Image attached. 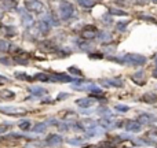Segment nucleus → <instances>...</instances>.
Masks as SVG:
<instances>
[{
	"instance_id": "nucleus-10",
	"label": "nucleus",
	"mask_w": 157,
	"mask_h": 148,
	"mask_svg": "<svg viewBox=\"0 0 157 148\" xmlns=\"http://www.w3.org/2000/svg\"><path fill=\"white\" fill-rule=\"evenodd\" d=\"M142 100H145L146 103H154V101H157V95H154V93H146L142 97Z\"/></svg>"
},
{
	"instance_id": "nucleus-6",
	"label": "nucleus",
	"mask_w": 157,
	"mask_h": 148,
	"mask_svg": "<svg viewBox=\"0 0 157 148\" xmlns=\"http://www.w3.org/2000/svg\"><path fill=\"white\" fill-rule=\"evenodd\" d=\"M61 10H62V13H64V18H68V17H70V14H72V6L69 4V3H64V4L61 6Z\"/></svg>"
},
{
	"instance_id": "nucleus-4",
	"label": "nucleus",
	"mask_w": 157,
	"mask_h": 148,
	"mask_svg": "<svg viewBox=\"0 0 157 148\" xmlns=\"http://www.w3.org/2000/svg\"><path fill=\"white\" fill-rule=\"evenodd\" d=\"M47 144H50V145H58V144L62 143V137L59 136V134H51V136H48L47 137Z\"/></svg>"
},
{
	"instance_id": "nucleus-13",
	"label": "nucleus",
	"mask_w": 157,
	"mask_h": 148,
	"mask_svg": "<svg viewBox=\"0 0 157 148\" xmlns=\"http://www.w3.org/2000/svg\"><path fill=\"white\" fill-rule=\"evenodd\" d=\"M102 84L103 85H114V86H121L123 85V82L118 81V80H116V81H103Z\"/></svg>"
},
{
	"instance_id": "nucleus-17",
	"label": "nucleus",
	"mask_w": 157,
	"mask_h": 148,
	"mask_svg": "<svg viewBox=\"0 0 157 148\" xmlns=\"http://www.w3.org/2000/svg\"><path fill=\"white\" fill-rule=\"evenodd\" d=\"M69 143L70 144H81L83 143V139H72V140H69Z\"/></svg>"
},
{
	"instance_id": "nucleus-11",
	"label": "nucleus",
	"mask_w": 157,
	"mask_h": 148,
	"mask_svg": "<svg viewBox=\"0 0 157 148\" xmlns=\"http://www.w3.org/2000/svg\"><path fill=\"white\" fill-rule=\"evenodd\" d=\"M47 126H48V124H47V122H43V124H37L32 130H33L34 133H39V132H44V130L47 129Z\"/></svg>"
},
{
	"instance_id": "nucleus-5",
	"label": "nucleus",
	"mask_w": 157,
	"mask_h": 148,
	"mask_svg": "<svg viewBox=\"0 0 157 148\" xmlns=\"http://www.w3.org/2000/svg\"><path fill=\"white\" fill-rule=\"evenodd\" d=\"M125 129L128 132H139L141 130V124L139 122H134V121H130L125 124Z\"/></svg>"
},
{
	"instance_id": "nucleus-14",
	"label": "nucleus",
	"mask_w": 157,
	"mask_h": 148,
	"mask_svg": "<svg viewBox=\"0 0 157 148\" xmlns=\"http://www.w3.org/2000/svg\"><path fill=\"white\" fill-rule=\"evenodd\" d=\"M20 128L22 130H28V129H30V122L29 121H22L20 124Z\"/></svg>"
},
{
	"instance_id": "nucleus-18",
	"label": "nucleus",
	"mask_w": 157,
	"mask_h": 148,
	"mask_svg": "<svg viewBox=\"0 0 157 148\" xmlns=\"http://www.w3.org/2000/svg\"><path fill=\"white\" fill-rule=\"evenodd\" d=\"M80 1H81L83 6H91V1L90 0H80Z\"/></svg>"
},
{
	"instance_id": "nucleus-15",
	"label": "nucleus",
	"mask_w": 157,
	"mask_h": 148,
	"mask_svg": "<svg viewBox=\"0 0 157 148\" xmlns=\"http://www.w3.org/2000/svg\"><path fill=\"white\" fill-rule=\"evenodd\" d=\"M97 113H99V114H103V115H106V117H110V111L108 110V108H105V107H99L98 110H97Z\"/></svg>"
},
{
	"instance_id": "nucleus-3",
	"label": "nucleus",
	"mask_w": 157,
	"mask_h": 148,
	"mask_svg": "<svg viewBox=\"0 0 157 148\" xmlns=\"http://www.w3.org/2000/svg\"><path fill=\"white\" fill-rule=\"evenodd\" d=\"M153 121H156V117L150 114H141L139 118H138V122L142 125V124H152Z\"/></svg>"
},
{
	"instance_id": "nucleus-20",
	"label": "nucleus",
	"mask_w": 157,
	"mask_h": 148,
	"mask_svg": "<svg viewBox=\"0 0 157 148\" xmlns=\"http://www.w3.org/2000/svg\"><path fill=\"white\" fill-rule=\"evenodd\" d=\"M70 72H72V73H76V74H80V72H78L76 67H70Z\"/></svg>"
},
{
	"instance_id": "nucleus-22",
	"label": "nucleus",
	"mask_w": 157,
	"mask_h": 148,
	"mask_svg": "<svg viewBox=\"0 0 157 148\" xmlns=\"http://www.w3.org/2000/svg\"><path fill=\"white\" fill-rule=\"evenodd\" d=\"M153 1H156V3H157V0H153Z\"/></svg>"
},
{
	"instance_id": "nucleus-19",
	"label": "nucleus",
	"mask_w": 157,
	"mask_h": 148,
	"mask_svg": "<svg viewBox=\"0 0 157 148\" xmlns=\"http://www.w3.org/2000/svg\"><path fill=\"white\" fill-rule=\"evenodd\" d=\"M7 129H8V126H7V125H3V126H0V133H3V132H6Z\"/></svg>"
},
{
	"instance_id": "nucleus-21",
	"label": "nucleus",
	"mask_w": 157,
	"mask_h": 148,
	"mask_svg": "<svg viewBox=\"0 0 157 148\" xmlns=\"http://www.w3.org/2000/svg\"><path fill=\"white\" fill-rule=\"evenodd\" d=\"M153 76H154V77H157V70H154V73H153Z\"/></svg>"
},
{
	"instance_id": "nucleus-8",
	"label": "nucleus",
	"mask_w": 157,
	"mask_h": 148,
	"mask_svg": "<svg viewBox=\"0 0 157 148\" xmlns=\"http://www.w3.org/2000/svg\"><path fill=\"white\" fill-rule=\"evenodd\" d=\"M76 104H77L78 107H90V106L94 104V100L93 99H78V100L76 101Z\"/></svg>"
},
{
	"instance_id": "nucleus-12",
	"label": "nucleus",
	"mask_w": 157,
	"mask_h": 148,
	"mask_svg": "<svg viewBox=\"0 0 157 148\" xmlns=\"http://www.w3.org/2000/svg\"><path fill=\"white\" fill-rule=\"evenodd\" d=\"M54 81H62V82H69V81H72V78L68 76H53L51 77Z\"/></svg>"
},
{
	"instance_id": "nucleus-16",
	"label": "nucleus",
	"mask_w": 157,
	"mask_h": 148,
	"mask_svg": "<svg viewBox=\"0 0 157 148\" xmlns=\"http://www.w3.org/2000/svg\"><path fill=\"white\" fill-rule=\"evenodd\" d=\"M116 110H117V111H128V107H127V106L117 104V106H116Z\"/></svg>"
},
{
	"instance_id": "nucleus-7",
	"label": "nucleus",
	"mask_w": 157,
	"mask_h": 148,
	"mask_svg": "<svg viewBox=\"0 0 157 148\" xmlns=\"http://www.w3.org/2000/svg\"><path fill=\"white\" fill-rule=\"evenodd\" d=\"M30 92H32V95H34V96H43L47 93V91H46L44 88H40V86H32V88H30Z\"/></svg>"
},
{
	"instance_id": "nucleus-1",
	"label": "nucleus",
	"mask_w": 157,
	"mask_h": 148,
	"mask_svg": "<svg viewBox=\"0 0 157 148\" xmlns=\"http://www.w3.org/2000/svg\"><path fill=\"white\" fill-rule=\"evenodd\" d=\"M125 62L131 63V65H143L146 62V59L141 55H127L125 56Z\"/></svg>"
},
{
	"instance_id": "nucleus-9",
	"label": "nucleus",
	"mask_w": 157,
	"mask_h": 148,
	"mask_svg": "<svg viewBox=\"0 0 157 148\" xmlns=\"http://www.w3.org/2000/svg\"><path fill=\"white\" fill-rule=\"evenodd\" d=\"M103 132H105V129H103V128H101V126H98V128H97V126H94L93 129L88 132V136H90V137H94V136H99V134H102Z\"/></svg>"
},
{
	"instance_id": "nucleus-2",
	"label": "nucleus",
	"mask_w": 157,
	"mask_h": 148,
	"mask_svg": "<svg viewBox=\"0 0 157 148\" xmlns=\"http://www.w3.org/2000/svg\"><path fill=\"white\" fill-rule=\"evenodd\" d=\"M0 111L6 114H25L24 108H18V107H0Z\"/></svg>"
}]
</instances>
